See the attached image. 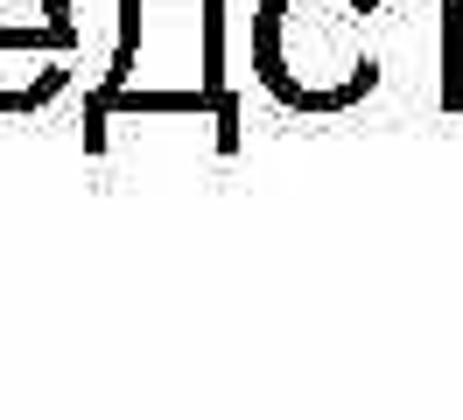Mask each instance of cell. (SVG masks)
<instances>
[{"instance_id":"6da1fadb","label":"cell","mask_w":463,"mask_h":420,"mask_svg":"<svg viewBox=\"0 0 463 420\" xmlns=\"http://www.w3.org/2000/svg\"><path fill=\"white\" fill-rule=\"evenodd\" d=\"M211 119L218 147H239V98L225 84V0H119V42L85 98V147H106V119Z\"/></svg>"},{"instance_id":"7a4b0ae2","label":"cell","mask_w":463,"mask_h":420,"mask_svg":"<svg viewBox=\"0 0 463 420\" xmlns=\"http://www.w3.org/2000/svg\"><path fill=\"white\" fill-rule=\"evenodd\" d=\"M386 0H260L253 7V78L281 112L337 119L379 91L373 14Z\"/></svg>"},{"instance_id":"3957f363","label":"cell","mask_w":463,"mask_h":420,"mask_svg":"<svg viewBox=\"0 0 463 420\" xmlns=\"http://www.w3.org/2000/svg\"><path fill=\"white\" fill-rule=\"evenodd\" d=\"M63 91H71V56L0 50V119H29V112H50Z\"/></svg>"},{"instance_id":"277c9868","label":"cell","mask_w":463,"mask_h":420,"mask_svg":"<svg viewBox=\"0 0 463 420\" xmlns=\"http://www.w3.org/2000/svg\"><path fill=\"white\" fill-rule=\"evenodd\" d=\"M85 28L71 0H0V50H43V56H78Z\"/></svg>"},{"instance_id":"5b68a950","label":"cell","mask_w":463,"mask_h":420,"mask_svg":"<svg viewBox=\"0 0 463 420\" xmlns=\"http://www.w3.org/2000/svg\"><path fill=\"white\" fill-rule=\"evenodd\" d=\"M442 112H463V0H442Z\"/></svg>"}]
</instances>
